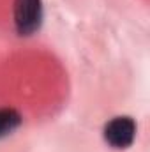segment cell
Returning a JSON list of instances; mask_svg holds the SVG:
<instances>
[{
	"label": "cell",
	"mask_w": 150,
	"mask_h": 152,
	"mask_svg": "<svg viewBox=\"0 0 150 152\" xmlns=\"http://www.w3.org/2000/svg\"><path fill=\"white\" fill-rule=\"evenodd\" d=\"M44 20L42 0H14V28L18 36L30 37L37 32Z\"/></svg>",
	"instance_id": "obj_1"
},
{
	"label": "cell",
	"mask_w": 150,
	"mask_h": 152,
	"mask_svg": "<svg viewBox=\"0 0 150 152\" xmlns=\"http://www.w3.org/2000/svg\"><path fill=\"white\" fill-rule=\"evenodd\" d=\"M136 131H138V126L133 117L118 115V117H113L110 122H106L103 129V138L111 149L122 151V149H129L134 143Z\"/></svg>",
	"instance_id": "obj_2"
},
{
	"label": "cell",
	"mask_w": 150,
	"mask_h": 152,
	"mask_svg": "<svg viewBox=\"0 0 150 152\" xmlns=\"http://www.w3.org/2000/svg\"><path fill=\"white\" fill-rule=\"evenodd\" d=\"M21 115L14 108H0V140L12 134L21 126Z\"/></svg>",
	"instance_id": "obj_3"
}]
</instances>
